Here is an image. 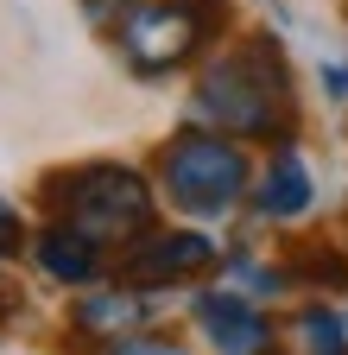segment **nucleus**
Instances as JSON below:
<instances>
[{
    "label": "nucleus",
    "instance_id": "nucleus-13",
    "mask_svg": "<svg viewBox=\"0 0 348 355\" xmlns=\"http://www.w3.org/2000/svg\"><path fill=\"white\" fill-rule=\"evenodd\" d=\"M134 7H146V0H82V13H89L95 26H120Z\"/></svg>",
    "mask_w": 348,
    "mask_h": 355
},
{
    "label": "nucleus",
    "instance_id": "nucleus-6",
    "mask_svg": "<svg viewBox=\"0 0 348 355\" xmlns=\"http://www.w3.org/2000/svg\"><path fill=\"white\" fill-rule=\"evenodd\" d=\"M190 318H196V330L209 336L215 355H279L266 311L253 298H241V292H196Z\"/></svg>",
    "mask_w": 348,
    "mask_h": 355
},
{
    "label": "nucleus",
    "instance_id": "nucleus-8",
    "mask_svg": "<svg viewBox=\"0 0 348 355\" xmlns=\"http://www.w3.org/2000/svg\"><path fill=\"white\" fill-rule=\"evenodd\" d=\"M152 292H140V286H89V292H82L76 298V311H70V318H76V330L82 336H95V343H127V336H134L146 318H152Z\"/></svg>",
    "mask_w": 348,
    "mask_h": 355
},
{
    "label": "nucleus",
    "instance_id": "nucleus-10",
    "mask_svg": "<svg viewBox=\"0 0 348 355\" xmlns=\"http://www.w3.org/2000/svg\"><path fill=\"white\" fill-rule=\"evenodd\" d=\"M291 330H297V349L304 355H348V318L336 304H304L297 318H291Z\"/></svg>",
    "mask_w": 348,
    "mask_h": 355
},
{
    "label": "nucleus",
    "instance_id": "nucleus-16",
    "mask_svg": "<svg viewBox=\"0 0 348 355\" xmlns=\"http://www.w3.org/2000/svg\"><path fill=\"white\" fill-rule=\"evenodd\" d=\"M13 318V292H0V324H7Z\"/></svg>",
    "mask_w": 348,
    "mask_h": 355
},
{
    "label": "nucleus",
    "instance_id": "nucleus-14",
    "mask_svg": "<svg viewBox=\"0 0 348 355\" xmlns=\"http://www.w3.org/2000/svg\"><path fill=\"white\" fill-rule=\"evenodd\" d=\"M19 235H26V229H19V209L0 197V260H7V254H19Z\"/></svg>",
    "mask_w": 348,
    "mask_h": 355
},
{
    "label": "nucleus",
    "instance_id": "nucleus-1",
    "mask_svg": "<svg viewBox=\"0 0 348 355\" xmlns=\"http://www.w3.org/2000/svg\"><path fill=\"white\" fill-rule=\"evenodd\" d=\"M190 114L215 133H235V140H291V64L285 51L253 32L241 44H228L222 58H209V70L190 89Z\"/></svg>",
    "mask_w": 348,
    "mask_h": 355
},
{
    "label": "nucleus",
    "instance_id": "nucleus-15",
    "mask_svg": "<svg viewBox=\"0 0 348 355\" xmlns=\"http://www.w3.org/2000/svg\"><path fill=\"white\" fill-rule=\"evenodd\" d=\"M323 89L348 102V64H323Z\"/></svg>",
    "mask_w": 348,
    "mask_h": 355
},
{
    "label": "nucleus",
    "instance_id": "nucleus-4",
    "mask_svg": "<svg viewBox=\"0 0 348 355\" xmlns=\"http://www.w3.org/2000/svg\"><path fill=\"white\" fill-rule=\"evenodd\" d=\"M222 26H228V0H146L114 26V38L134 76H171Z\"/></svg>",
    "mask_w": 348,
    "mask_h": 355
},
{
    "label": "nucleus",
    "instance_id": "nucleus-12",
    "mask_svg": "<svg viewBox=\"0 0 348 355\" xmlns=\"http://www.w3.org/2000/svg\"><path fill=\"white\" fill-rule=\"evenodd\" d=\"M108 355H184V343H171V336H127V343H108Z\"/></svg>",
    "mask_w": 348,
    "mask_h": 355
},
{
    "label": "nucleus",
    "instance_id": "nucleus-7",
    "mask_svg": "<svg viewBox=\"0 0 348 355\" xmlns=\"http://www.w3.org/2000/svg\"><path fill=\"white\" fill-rule=\"evenodd\" d=\"M32 260H38V273L57 279V286H95L108 273V248L89 229H76V222H51V229H38L32 235Z\"/></svg>",
    "mask_w": 348,
    "mask_h": 355
},
{
    "label": "nucleus",
    "instance_id": "nucleus-11",
    "mask_svg": "<svg viewBox=\"0 0 348 355\" xmlns=\"http://www.w3.org/2000/svg\"><path fill=\"white\" fill-rule=\"evenodd\" d=\"M285 279H304V286H348V254H336V248H291V254H285Z\"/></svg>",
    "mask_w": 348,
    "mask_h": 355
},
{
    "label": "nucleus",
    "instance_id": "nucleus-5",
    "mask_svg": "<svg viewBox=\"0 0 348 355\" xmlns=\"http://www.w3.org/2000/svg\"><path fill=\"white\" fill-rule=\"evenodd\" d=\"M215 248L203 229H146L120 248V279L140 286V292H158V286H184L196 273L215 266Z\"/></svg>",
    "mask_w": 348,
    "mask_h": 355
},
{
    "label": "nucleus",
    "instance_id": "nucleus-2",
    "mask_svg": "<svg viewBox=\"0 0 348 355\" xmlns=\"http://www.w3.org/2000/svg\"><path fill=\"white\" fill-rule=\"evenodd\" d=\"M45 203L57 209V222H76L89 229L102 248L108 241H134L152 229V184L134 171V165H76V171H57L45 184Z\"/></svg>",
    "mask_w": 348,
    "mask_h": 355
},
{
    "label": "nucleus",
    "instance_id": "nucleus-3",
    "mask_svg": "<svg viewBox=\"0 0 348 355\" xmlns=\"http://www.w3.org/2000/svg\"><path fill=\"white\" fill-rule=\"evenodd\" d=\"M158 184L184 216H228L253 191V171H247L241 140H228V133H215V127H190L178 140H165Z\"/></svg>",
    "mask_w": 348,
    "mask_h": 355
},
{
    "label": "nucleus",
    "instance_id": "nucleus-9",
    "mask_svg": "<svg viewBox=\"0 0 348 355\" xmlns=\"http://www.w3.org/2000/svg\"><path fill=\"white\" fill-rule=\"evenodd\" d=\"M253 216H266V222H297L304 209L317 203V184H311V165H304V153L285 140L279 153H273V165L253 178Z\"/></svg>",
    "mask_w": 348,
    "mask_h": 355
}]
</instances>
